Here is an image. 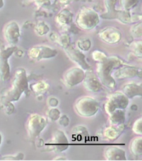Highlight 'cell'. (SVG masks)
<instances>
[{
	"mask_svg": "<svg viewBox=\"0 0 142 161\" xmlns=\"http://www.w3.org/2000/svg\"><path fill=\"white\" fill-rule=\"evenodd\" d=\"M59 2L63 4H67L69 2V0H59Z\"/></svg>",
	"mask_w": 142,
	"mask_h": 161,
	"instance_id": "8d00e7d4",
	"label": "cell"
},
{
	"mask_svg": "<svg viewBox=\"0 0 142 161\" xmlns=\"http://www.w3.org/2000/svg\"><path fill=\"white\" fill-rule=\"evenodd\" d=\"M130 34L134 39H138L142 37V24L141 21L133 24L130 29Z\"/></svg>",
	"mask_w": 142,
	"mask_h": 161,
	"instance_id": "cb8c5ba5",
	"label": "cell"
},
{
	"mask_svg": "<svg viewBox=\"0 0 142 161\" xmlns=\"http://www.w3.org/2000/svg\"><path fill=\"white\" fill-rule=\"evenodd\" d=\"M63 49L67 56L72 61L79 65L80 68L84 71L90 69L91 66L86 60V55L82 51L79 49H76L71 44L67 47H65Z\"/></svg>",
	"mask_w": 142,
	"mask_h": 161,
	"instance_id": "8fae6325",
	"label": "cell"
},
{
	"mask_svg": "<svg viewBox=\"0 0 142 161\" xmlns=\"http://www.w3.org/2000/svg\"><path fill=\"white\" fill-rule=\"evenodd\" d=\"M17 48L11 46L8 48L0 47V80L2 81H8L11 76L10 66L8 59L15 53Z\"/></svg>",
	"mask_w": 142,
	"mask_h": 161,
	"instance_id": "ba28073f",
	"label": "cell"
},
{
	"mask_svg": "<svg viewBox=\"0 0 142 161\" xmlns=\"http://www.w3.org/2000/svg\"><path fill=\"white\" fill-rule=\"evenodd\" d=\"M47 146H48L49 149L55 153H62L68 149L69 142L63 131L57 130Z\"/></svg>",
	"mask_w": 142,
	"mask_h": 161,
	"instance_id": "30bf717a",
	"label": "cell"
},
{
	"mask_svg": "<svg viewBox=\"0 0 142 161\" xmlns=\"http://www.w3.org/2000/svg\"><path fill=\"white\" fill-rule=\"evenodd\" d=\"M104 155L107 161H126L127 159L125 150L118 147H108L105 149Z\"/></svg>",
	"mask_w": 142,
	"mask_h": 161,
	"instance_id": "e0dca14e",
	"label": "cell"
},
{
	"mask_svg": "<svg viewBox=\"0 0 142 161\" xmlns=\"http://www.w3.org/2000/svg\"><path fill=\"white\" fill-rule=\"evenodd\" d=\"M99 104L98 101L91 97H82L78 99L74 105L76 113L81 117H92L98 112Z\"/></svg>",
	"mask_w": 142,
	"mask_h": 161,
	"instance_id": "5b68a950",
	"label": "cell"
},
{
	"mask_svg": "<svg viewBox=\"0 0 142 161\" xmlns=\"http://www.w3.org/2000/svg\"><path fill=\"white\" fill-rule=\"evenodd\" d=\"M34 31L40 36H44L49 33L50 28L48 25L43 21H41L37 23L34 27Z\"/></svg>",
	"mask_w": 142,
	"mask_h": 161,
	"instance_id": "603a6c76",
	"label": "cell"
},
{
	"mask_svg": "<svg viewBox=\"0 0 142 161\" xmlns=\"http://www.w3.org/2000/svg\"><path fill=\"white\" fill-rule=\"evenodd\" d=\"M122 90V92L129 99H132L135 97H142V86L141 84L127 83L123 86Z\"/></svg>",
	"mask_w": 142,
	"mask_h": 161,
	"instance_id": "ac0fdd59",
	"label": "cell"
},
{
	"mask_svg": "<svg viewBox=\"0 0 142 161\" xmlns=\"http://www.w3.org/2000/svg\"><path fill=\"white\" fill-rule=\"evenodd\" d=\"M125 128L124 124L119 125H111L110 127H108L104 130L103 135L105 138L110 141H115L120 137V135L122 134Z\"/></svg>",
	"mask_w": 142,
	"mask_h": 161,
	"instance_id": "d6986e66",
	"label": "cell"
},
{
	"mask_svg": "<svg viewBox=\"0 0 142 161\" xmlns=\"http://www.w3.org/2000/svg\"><path fill=\"white\" fill-rule=\"evenodd\" d=\"M67 159L65 158H63V157H62L61 158H54V160H66Z\"/></svg>",
	"mask_w": 142,
	"mask_h": 161,
	"instance_id": "f35d334b",
	"label": "cell"
},
{
	"mask_svg": "<svg viewBox=\"0 0 142 161\" xmlns=\"http://www.w3.org/2000/svg\"><path fill=\"white\" fill-rule=\"evenodd\" d=\"M59 104L58 100L56 98H51L48 99V105L51 108H56Z\"/></svg>",
	"mask_w": 142,
	"mask_h": 161,
	"instance_id": "d590c367",
	"label": "cell"
},
{
	"mask_svg": "<svg viewBox=\"0 0 142 161\" xmlns=\"http://www.w3.org/2000/svg\"><path fill=\"white\" fill-rule=\"evenodd\" d=\"M130 49L132 51L134 55L142 58V42L141 40L133 42L130 45Z\"/></svg>",
	"mask_w": 142,
	"mask_h": 161,
	"instance_id": "4316f807",
	"label": "cell"
},
{
	"mask_svg": "<svg viewBox=\"0 0 142 161\" xmlns=\"http://www.w3.org/2000/svg\"><path fill=\"white\" fill-rule=\"evenodd\" d=\"M48 86L49 85L47 83L41 81L32 85V89L34 93H42L46 91L47 89L48 88Z\"/></svg>",
	"mask_w": 142,
	"mask_h": 161,
	"instance_id": "f1b7e54d",
	"label": "cell"
},
{
	"mask_svg": "<svg viewBox=\"0 0 142 161\" xmlns=\"http://www.w3.org/2000/svg\"><path fill=\"white\" fill-rule=\"evenodd\" d=\"M74 15L68 9H63L59 12L56 18V22L61 26L67 25L72 22Z\"/></svg>",
	"mask_w": 142,
	"mask_h": 161,
	"instance_id": "44dd1931",
	"label": "cell"
},
{
	"mask_svg": "<svg viewBox=\"0 0 142 161\" xmlns=\"http://www.w3.org/2000/svg\"><path fill=\"white\" fill-rule=\"evenodd\" d=\"M77 47L79 50L82 52H86L90 50L92 47L91 40L88 38H82L77 42Z\"/></svg>",
	"mask_w": 142,
	"mask_h": 161,
	"instance_id": "d4e9b609",
	"label": "cell"
},
{
	"mask_svg": "<svg viewBox=\"0 0 142 161\" xmlns=\"http://www.w3.org/2000/svg\"><path fill=\"white\" fill-rule=\"evenodd\" d=\"M121 59L117 56H107L103 61L97 64L96 73L103 86L109 89H114L117 83L112 76L113 71L123 64Z\"/></svg>",
	"mask_w": 142,
	"mask_h": 161,
	"instance_id": "6da1fadb",
	"label": "cell"
},
{
	"mask_svg": "<svg viewBox=\"0 0 142 161\" xmlns=\"http://www.w3.org/2000/svg\"><path fill=\"white\" fill-rule=\"evenodd\" d=\"M108 115L111 125H119L124 124L125 121V113L124 110L118 109Z\"/></svg>",
	"mask_w": 142,
	"mask_h": 161,
	"instance_id": "ffe728a7",
	"label": "cell"
},
{
	"mask_svg": "<svg viewBox=\"0 0 142 161\" xmlns=\"http://www.w3.org/2000/svg\"><path fill=\"white\" fill-rule=\"evenodd\" d=\"M47 120L43 115L32 114L27 122L28 134L31 138H36L41 134L47 125Z\"/></svg>",
	"mask_w": 142,
	"mask_h": 161,
	"instance_id": "52a82bcc",
	"label": "cell"
},
{
	"mask_svg": "<svg viewBox=\"0 0 142 161\" xmlns=\"http://www.w3.org/2000/svg\"><path fill=\"white\" fill-rule=\"evenodd\" d=\"M58 120L59 121V125L64 127H67L69 123V119L68 117L66 115L61 116Z\"/></svg>",
	"mask_w": 142,
	"mask_h": 161,
	"instance_id": "e575fe53",
	"label": "cell"
},
{
	"mask_svg": "<svg viewBox=\"0 0 142 161\" xmlns=\"http://www.w3.org/2000/svg\"><path fill=\"white\" fill-rule=\"evenodd\" d=\"M98 36L103 42L110 45L118 44L122 39L120 30L113 26H107L100 30Z\"/></svg>",
	"mask_w": 142,
	"mask_h": 161,
	"instance_id": "9a60e30c",
	"label": "cell"
},
{
	"mask_svg": "<svg viewBox=\"0 0 142 161\" xmlns=\"http://www.w3.org/2000/svg\"><path fill=\"white\" fill-rule=\"evenodd\" d=\"M82 83L86 90L90 92L97 93L103 89V85L97 76L90 69L85 72V76Z\"/></svg>",
	"mask_w": 142,
	"mask_h": 161,
	"instance_id": "2e32d148",
	"label": "cell"
},
{
	"mask_svg": "<svg viewBox=\"0 0 142 161\" xmlns=\"http://www.w3.org/2000/svg\"><path fill=\"white\" fill-rule=\"evenodd\" d=\"M85 76V71L80 67L69 69L64 74L63 80L67 86L74 87L82 83Z\"/></svg>",
	"mask_w": 142,
	"mask_h": 161,
	"instance_id": "7c38bea8",
	"label": "cell"
},
{
	"mask_svg": "<svg viewBox=\"0 0 142 161\" xmlns=\"http://www.w3.org/2000/svg\"><path fill=\"white\" fill-rule=\"evenodd\" d=\"M5 105V111L8 114H12L14 111V105L12 104V102H3Z\"/></svg>",
	"mask_w": 142,
	"mask_h": 161,
	"instance_id": "836d02e7",
	"label": "cell"
},
{
	"mask_svg": "<svg viewBox=\"0 0 142 161\" xmlns=\"http://www.w3.org/2000/svg\"><path fill=\"white\" fill-rule=\"evenodd\" d=\"M58 51L53 47L47 45H36L32 47L28 51L29 58L35 61L54 58Z\"/></svg>",
	"mask_w": 142,
	"mask_h": 161,
	"instance_id": "9c48e42d",
	"label": "cell"
},
{
	"mask_svg": "<svg viewBox=\"0 0 142 161\" xmlns=\"http://www.w3.org/2000/svg\"><path fill=\"white\" fill-rule=\"evenodd\" d=\"M4 6V1L3 0H0V8H3Z\"/></svg>",
	"mask_w": 142,
	"mask_h": 161,
	"instance_id": "74e56055",
	"label": "cell"
},
{
	"mask_svg": "<svg viewBox=\"0 0 142 161\" xmlns=\"http://www.w3.org/2000/svg\"><path fill=\"white\" fill-rule=\"evenodd\" d=\"M130 151L135 156H141L142 154V137L139 136L132 139L129 145Z\"/></svg>",
	"mask_w": 142,
	"mask_h": 161,
	"instance_id": "7402d4cb",
	"label": "cell"
},
{
	"mask_svg": "<svg viewBox=\"0 0 142 161\" xmlns=\"http://www.w3.org/2000/svg\"><path fill=\"white\" fill-rule=\"evenodd\" d=\"M24 154L22 153H18L14 155H10L3 157L2 158L3 160H22L24 158Z\"/></svg>",
	"mask_w": 142,
	"mask_h": 161,
	"instance_id": "d6a6232c",
	"label": "cell"
},
{
	"mask_svg": "<svg viewBox=\"0 0 142 161\" xmlns=\"http://www.w3.org/2000/svg\"><path fill=\"white\" fill-rule=\"evenodd\" d=\"M142 118L140 117L138 118L136 120L133 125V132L135 134H137L139 136H142Z\"/></svg>",
	"mask_w": 142,
	"mask_h": 161,
	"instance_id": "4dcf8cb0",
	"label": "cell"
},
{
	"mask_svg": "<svg viewBox=\"0 0 142 161\" xmlns=\"http://www.w3.org/2000/svg\"><path fill=\"white\" fill-rule=\"evenodd\" d=\"M47 115L50 120L56 122L61 117V112L56 107L50 108V109L47 113Z\"/></svg>",
	"mask_w": 142,
	"mask_h": 161,
	"instance_id": "83f0119b",
	"label": "cell"
},
{
	"mask_svg": "<svg viewBox=\"0 0 142 161\" xmlns=\"http://www.w3.org/2000/svg\"><path fill=\"white\" fill-rule=\"evenodd\" d=\"M129 104V99L122 92L110 95L105 103L104 109L108 115L118 109L125 110Z\"/></svg>",
	"mask_w": 142,
	"mask_h": 161,
	"instance_id": "8992f818",
	"label": "cell"
},
{
	"mask_svg": "<svg viewBox=\"0 0 142 161\" xmlns=\"http://www.w3.org/2000/svg\"><path fill=\"white\" fill-rule=\"evenodd\" d=\"M2 140H3V138H2V135H1V134L0 133V146H1V143H2Z\"/></svg>",
	"mask_w": 142,
	"mask_h": 161,
	"instance_id": "ab89813d",
	"label": "cell"
},
{
	"mask_svg": "<svg viewBox=\"0 0 142 161\" xmlns=\"http://www.w3.org/2000/svg\"><path fill=\"white\" fill-rule=\"evenodd\" d=\"M117 0H104L105 12L100 15V19L104 20H117L123 24H133L140 22L142 16L140 14H132L130 11L117 10L115 5Z\"/></svg>",
	"mask_w": 142,
	"mask_h": 161,
	"instance_id": "3957f363",
	"label": "cell"
},
{
	"mask_svg": "<svg viewBox=\"0 0 142 161\" xmlns=\"http://www.w3.org/2000/svg\"><path fill=\"white\" fill-rule=\"evenodd\" d=\"M139 0H120V3L123 10L130 11L137 6Z\"/></svg>",
	"mask_w": 142,
	"mask_h": 161,
	"instance_id": "484cf974",
	"label": "cell"
},
{
	"mask_svg": "<svg viewBox=\"0 0 142 161\" xmlns=\"http://www.w3.org/2000/svg\"><path fill=\"white\" fill-rule=\"evenodd\" d=\"M3 33L5 40L11 46H15L19 42L21 36L20 28L16 21L8 22L4 27Z\"/></svg>",
	"mask_w": 142,
	"mask_h": 161,
	"instance_id": "5bb4252c",
	"label": "cell"
},
{
	"mask_svg": "<svg viewBox=\"0 0 142 161\" xmlns=\"http://www.w3.org/2000/svg\"><path fill=\"white\" fill-rule=\"evenodd\" d=\"M56 42L61 47H63V49L71 44V38L67 34H63L60 36H58Z\"/></svg>",
	"mask_w": 142,
	"mask_h": 161,
	"instance_id": "f546056e",
	"label": "cell"
},
{
	"mask_svg": "<svg viewBox=\"0 0 142 161\" xmlns=\"http://www.w3.org/2000/svg\"><path fill=\"white\" fill-rule=\"evenodd\" d=\"M28 91L29 84L26 71L25 69H18L15 71L11 88L3 94L2 101L17 102L23 93H27Z\"/></svg>",
	"mask_w": 142,
	"mask_h": 161,
	"instance_id": "7a4b0ae2",
	"label": "cell"
},
{
	"mask_svg": "<svg viewBox=\"0 0 142 161\" xmlns=\"http://www.w3.org/2000/svg\"><path fill=\"white\" fill-rule=\"evenodd\" d=\"M142 70L139 68L123 64L113 71L112 76L115 80H123L140 76Z\"/></svg>",
	"mask_w": 142,
	"mask_h": 161,
	"instance_id": "4fadbf2b",
	"label": "cell"
},
{
	"mask_svg": "<svg viewBox=\"0 0 142 161\" xmlns=\"http://www.w3.org/2000/svg\"><path fill=\"white\" fill-rule=\"evenodd\" d=\"M100 21V15L93 8L84 7L79 11L76 18L78 27L85 31L95 29Z\"/></svg>",
	"mask_w": 142,
	"mask_h": 161,
	"instance_id": "277c9868",
	"label": "cell"
},
{
	"mask_svg": "<svg viewBox=\"0 0 142 161\" xmlns=\"http://www.w3.org/2000/svg\"><path fill=\"white\" fill-rule=\"evenodd\" d=\"M107 57V56L105 53L98 50H94L92 53V58L94 60L97 61L98 63L103 61V60L105 59Z\"/></svg>",
	"mask_w": 142,
	"mask_h": 161,
	"instance_id": "1f68e13d",
	"label": "cell"
}]
</instances>
